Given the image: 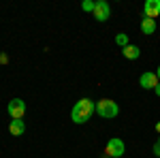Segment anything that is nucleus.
<instances>
[{
	"label": "nucleus",
	"mask_w": 160,
	"mask_h": 158,
	"mask_svg": "<svg viewBox=\"0 0 160 158\" xmlns=\"http://www.w3.org/2000/svg\"><path fill=\"white\" fill-rule=\"evenodd\" d=\"M9 133L13 135V137H19V135L26 133V124L24 120H11V124H9Z\"/></svg>",
	"instance_id": "obj_8"
},
{
	"label": "nucleus",
	"mask_w": 160,
	"mask_h": 158,
	"mask_svg": "<svg viewBox=\"0 0 160 158\" xmlns=\"http://www.w3.org/2000/svg\"><path fill=\"white\" fill-rule=\"evenodd\" d=\"M7 111L11 115V120H24L26 115V103L22 98H13L11 103L7 105Z\"/></svg>",
	"instance_id": "obj_4"
},
{
	"label": "nucleus",
	"mask_w": 160,
	"mask_h": 158,
	"mask_svg": "<svg viewBox=\"0 0 160 158\" xmlns=\"http://www.w3.org/2000/svg\"><path fill=\"white\" fill-rule=\"evenodd\" d=\"M122 56L126 60H137V58L141 56V49L137 47V45H126V47L122 49Z\"/></svg>",
	"instance_id": "obj_9"
},
{
	"label": "nucleus",
	"mask_w": 160,
	"mask_h": 158,
	"mask_svg": "<svg viewBox=\"0 0 160 158\" xmlns=\"http://www.w3.org/2000/svg\"><path fill=\"white\" fill-rule=\"evenodd\" d=\"M94 111L98 113L100 118L111 120V118H115V115L120 113V107H118V103L111 100V98H100V100H96V109Z\"/></svg>",
	"instance_id": "obj_2"
},
{
	"label": "nucleus",
	"mask_w": 160,
	"mask_h": 158,
	"mask_svg": "<svg viewBox=\"0 0 160 158\" xmlns=\"http://www.w3.org/2000/svg\"><path fill=\"white\" fill-rule=\"evenodd\" d=\"M94 109H96V103L92 98H81V100L75 103V107L71 109V120L75 124H86L90 120V115L94 113Z\"/></svg>",
	"instance_id": "obj_1"
},
{
	"label": "nucleus",
	"mask_w": 160,
	"mask_h": 158,
	"mask_svg": "<svg viewBox=\"0 0 160 158\" xmlns=\"http://www.w3.org/2000/svg\"><path fill=\"white\" fill-rule=\"evenodd\" d=\"M94 17H96V22H107V19L111 17L109 2H105V0H96V4H94Z\"/></svg>",
	"instance_id": "obj_5"
},
{
	"label": "nucleus",
	"mask_w": 160,
	"mask_h": 158,
	"mask_svg": "<svg viewBox=\"0 0 160 158\" xmlns=\"http://www.w3.org/2000/svg\"><path fill=\"white\" fill-rule=\"evenodd\" d=\"M139 84L143 90H154L158 85V77H156V73H143L139 77Z\"/></svg>",
	"instance_id": "obj_7"
},
{
	"label": "nucleus",
	"mask_w": 160,
	"mask_h": 158,
	"mask_svg": "<svg viewBox=\"0 0 160 158\" xmlns=\"http://www.w3.org/2000/svg\"><path fill=\"white\" fill-rule=\"evenodd\" d=\"M156 77H158V81H160V66L156 69Z\"/></svg>",
	"instance_id": "obj_16"
},
{
	"label": "nucleus",
	"mask_w": 160,
	"mask_h": 158,
	"mask_svg": "<svg viewBox=\"0 0 160 158\" xmlns=\"http://www.w3.org/2000/svg\"><path fill=\"white\" fill-rule=\"evenodd\" d=\"M115 43L120 45V47H126V45H130V41H128V34H124V32H120L118 37H115Z\"/></svg>",
	"instance_id": "obj_11"
},
{
	"label": "nucleus",
	"mask_w": 160,
	"mask_h": 158,
	"mask_svg": "<svg viewBox=\"0 0 160 158\" xmlns=\"http://www.w3.org/2000/svg\"><path fill=\"white\" fill-rule=\"evenodd\" d=\"M143 15L149 17V19H156L160 15V0H148L143 4Z\"/></svg>",
	"instance_id": "obj_6"
},
{
	"label": "nucleus",
	"mask_w": 160,
	"mask_h": 158,
	"mask_svg": "<svg viewBox=\"0 0 160 158\" xmlns=\"http://www.w3.org/2000/svg\"><path fill=\"white\" fill-rule=\"evenodd\" d=\"M9 62V56L7 54H0V64H7Z\"/></svg>",
	"instance_id": "obj_14"
},
{
	"label": "nucleus",
	"mask_w": 160,
	"mask_h": 158,
	"mask_svg": "<svg viewBox=\"0 0 160 158\" xmlns=\"http://www.w3.org/2000/svg\"><path fill=\"white\" fill-rule=\"evenodd\" d=\"M124 152H126V145H124V141L120 139V137L109 139V143H107V147H105V154H107L109 158H122Z\"/></svg>",
	"instance_id": "obj_3"
},
{
	"label": "nucleus",
	"mask_w": 160,
	"mask_h": 158,
	"mask_svg": "<svg viewBox=\"0 0 160 158\" xmlns=\"http://www.w3.org/2000/svg\"><path fill=\"white\" fill-rule=\"evenodd\" d=\"M154 154H156V156L160 158V137H158V141L154 143Z\"/></svg>",
	"instance_id": "obj_13"
},
{
	"label": "nucleus",
	"mask_w": 160,
	"mask_h": 158,
	"mask_svg": "<svg viewBox=\"0 0 160 158\" xmlns=\"http://www.w3.org/2000/svg\"><path fill=\"white\" fill-rule=\"evenodd\" d=\"M94 4H96V2H92V0H83V2H81V9L86 13H94Z\"/></svg>",
	"instance_id": "obj_12"
},
{
	"label": "nucleus",
	"mask_w": 160,
	"mask_h": 158,
	"mask_svg": "<svg viewBox=\"0 0 160 158\" xmlns=\"http://www.w3.org/2000/svg\"><path fill=\"white\" fill-rule=\"evenodd\" d=\"M141 32H143V34H154V32H156V19L143 17V19H141Z\"/></svg>",
	"instance_id": "obj_10"
},
{
	"label": "nucleus",
	"mask_w": 160,
	"mask_h": 158,
	"mask_svg": "<svg viewBox=\"0 0 160 158\" xmlns=\"http://www.w3.org/2000/svg\"><path fill=\"white\" fill-rule=\"evenodd\" d=\"M156 130H158V135H160V122H158V124H156Z\"/></svg>",
	"instance_id": "obj_17"
},
{
	"label": "nucleus",
	"mask_w": 160,
	"mask_h": 158,
	"mask_svg": "<svg viewBox=\"0 0 160 158\" xmlns=\"http://www.w3.org/2000/svg\"><path fill=\"white\" fill-rule=\"evenodd\" d=\"M154 92H156V96H160V81H158V85L154 88Z\"/></svg>",
	"instance_id": "obj_15"
}]
</instances>
